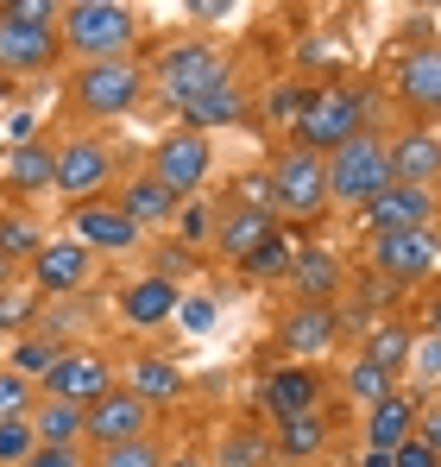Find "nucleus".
<instances>
[{
  "label": "nucleus",
  "instance_id": "0eeeda50",
  "mask_svg": "<svg viewBox=\"0 0 441 467\" xmlns=\"http://www.w3.org/2000/svg\"><path fill=\"white\" fill-rule=\"evenodd\" d=\"M146 177L151 183H164L177 202H196L202 190H209V177H215V133H202V127H170V133H158L146 152Z\"/></svg>",
  "mask_w": 441,
  "mask_h": 467
},
{
  "label": "nucleus",
  "instance_id": "423d86ee",
  "mask_svg": "<svg viewBox=\"0 0 441 467\" xmlns=\"http://www.w3.org/2000/svg\"><path fill=\"white\" fill-rule=\"evenodd\" d=\"M322 164H328V202L347 209V215H360L372 196L391 190V146H385V127L354 133L347 146H334Z\"/></svg>",
  "mask_w": 441,
  "mask_h": 467
},
{
  "label": "nucleus",
  "instance_id": "ea45409f",
  "mask_svg": "<svg viewBox=\"0 0 441 467\" xmlns=\"http://www.w3.org/2000/svg\"><path fill=\"white\" fill-rule=\"evenodd\" d=\"M209 234H215V209H209L202 196L177 209V222H170V240H177V246H209Z\"/></svg>",
  "mask_w": 441,
  "mask_h": 467
},
{
  "label": "nucleus",
  "instance_id": "f03ea898",
  "mask_svg": "<svg viewBox=\"0 0 441 467\" xmlns=\"http://www.w3.org/2000/svg\"><path fill=\"white\" fill-rule=\"evenodd\" d=\"M151 70V95L183 120L202 95H215L220 82H233V57L220 51L215 38H170V45H158V57L146 64Z\"/></svg>",
  "mask_w": 441,
  "mask_h": 467
},
{
  "label": "nucleus",
  "instance_id": "f257e3e1",
  "mask_svg": "<svg viewBox=\"0 0 441 467\" xmlns=\"http://www.w3.org/2000/svg\"><path fill=\"white\" fill-rule=\"evenodd\" d=\"M146 13L127 0H57V45L76 64H108V57H139Z\"/></svg>",
  "mask_w": 441,
  "mask_h": 467
},
{
  "label": "nucleus",
  "instance_id": "58836bf2",
  "mask_svg": "<svg viewBox=\"0 0 441 467\" xmlns=\"http://www.w3.org/2000/svg\"><path fill=\"white\" fill-rule=\"evenodd\" d=\"M404 379H416L423 391L441 386V335L436 328H416V348H410V367H404Z\"/></svg>",
  "mask_w": 441,
  "mask_h": 467
},
{
  "label": "nucleus",
  "instance_id": "6e6d98bb",
  "mask_svg": "<svg viewBox=\"0 0 441 467\" xmlns=\"http://www.w3.org/2000/svg\"><path fill=\"white\" fill-rule=\"evenodd\" d=\"M436 196H441V190H436Z\"/></svg>",
  "mask_w": 441,
  "mask_h": 467
},
{
  "label": "nucleus",
  "instance_id": "6ab92c4d",
  "mask_svg": "<svg viewBox=\"0 0 441 467\" xmlns=\"http://www.w3.org/2000/svg\"><path fill=\"white\" fill-rule=\"evenodd\" d=\"M322 391H328V379H322L315 367L278 360V367H265V373H259V410H265L272 423H284V417L315 410V404H322Z\"/></svg>",
  "mask_w": 441,
  "mask_h": 467
},
{
  "label": "nucleus",
  "instance_id": "3c124183",
  "mask_svg": "<svg viewBox=\"0 0 441 467\" xmlns=\"http://www.w3.org/2000/svg\"><path fill=\"white\" fill-rule=\"evenodd\" d=\"M6 285H19V265H6V259H0V291H6Z\"/></svg>",
  "mask_w": 441,
  "mask_h": 467
},
{
  "label": "nucleus",
  "instance_id": "412c9836",
  "mask_svg": "<svg viewBox=\"0 0 441 467\" xmlns=\"http://www.w3.org/2000/svg\"><path fill=\"white\" fill-rule=\"evenodd\" d=\"M291 291L296 304H341V291H347V259L334 253V246H322V240H309V246H296L291 253Z\"/></svg>",
  "mask_w": 441,
  "mask_h": 467
},
{
  "label": "nucleus",
  "instance_id": "5701e85b",
  "mask_svg": "<svg viewBox=\"0 0 441 467\" xmlns=\"http://www.w3.org/2000/svg\"><path fill=\"white\" fill-rule=\"evenodd\" d=\"M265 234H278V215H272L265 202H240V196H233V202H220V209H215V234H209V246H215L220 259L240 265Z\"/></svg>",
  "mask_w": 441,
  "mask_h": 467
},
{
  "label": "nucleus",
  "instance_id": "1a4fd4ad",
  "mask_svg": "<svg viewBox=\"0 0 441 467\" xmlns=\"http://www.w3.org/2000/svg\"><path fill=\"white\" fill-rule=\"evenodd\" d=\"M114 183H120V158H114V146L101 133H64L57 140V183H51V196H64V209L114 196Z\"/></svg>",
  "mask_w": 441,
  "mask_h": 467
},
{
  "label": "nucleus",
  "instance_id": "4c0bfd02",
  "mask_svg": "<svg viewBox=\"0 0 441 467\" xmlns=\"http://www.w3.org/2000/svg\"><path fill=\"white\" fill-rule=\"evenodd\" d=\"M88 467H164V442L139 436V442H114V449H95Z\"/></svg>",
  "mask_w": 441,
  "mask_h": 467
},
{
  "label": "nucleus",
  "instance_id": "f704fd0d",
  "mask_svg": "<svg viewBox=\"0 0 441 467\" xmlns=\"http://www.w3.org/2000/svg\"><path fill=\"white\" fill-rule=\"evenodd\" d=\"M82 328H88V297H64L38 310V335H51L57 348H82Z\"/></svg>",
  "mask_w": 441,
  "mask_h": 467
},
{
  "label": "nucleus",
  "instance_id": "c03bdc74",
  "mask_svg": "<svg viewBox=\"0 0 441 467\" xmlns=\"http://www.w3.org/2000/svg\"><path fill=\"white\" fill-rule=\"evenodd\" d=\"M416 442H423V449H429V455L441 462V404H436V398L416 410Z\"/></svg>",
  "mask_w": 441,
  "mask_h": 467
},
{
  "label": "nucleus",
  "instance_id": "aec40b11",
  "mask_svg": "<svg viewBox=\"0 0 441 467\" xmlns=\"http://www.w3.org/2000/svg\"><path fill=\"white\" fill-rule=\"evenodd\" d=\"M177 304H183V285H170L158 272H133L114 291V316L127 328H164V322H177Z\"/></svg>",
  "mask_w": 441,
  "mask_h": 467
},
{
  "label": "nucleus",
  "instance_id": "dca6fc26",
  "mask_svg": "<svg viewBox=\"0 0 441 467\" xmlns=\"http://www.w3.org/2000/svg\"><path fill=\"white\" fill-rule=\"evenodd\" d=\"M441 222V196L436 190H410V183H391L385 196H372L360 209V228L366 240H385V234H416Z\"/></svg>",
  "mask_w": 441,
  "mask_h": 467
},
{
  "label": "nucleus",
  "instance_id": "a18cd8bd",
  "mask_svg": "<svg viewBox=\"0 0 441 467\" xmlns=\"http://www.w3.org/2000/svg\"><path fill=\"white\" fill-rule=\"evenodd\" d=\"M19 467H88V449H32Z\"/></svg>",
  "mask_w": 441,
  "mask_h": 467
},
{
  "label": "nucleus",
  "instance_id": "e433bc0d",
  "mask_svg": "<svg viewBox=\"0 0 441 467\" xmlns=\"http://www.w3.org/2000/svg\"><path fill=\"white\" fill-rule=\"evenodd\" d=\"M341 391L366 410V404H378V398H391V391H397V379H391V373H378L372 360H360V354H354V360H347V373H341Z\"/></svg>",
  "mask_w": 441,
  "mask_h": 467
},
{
  "label": "nucleus",
  "instance_id": "2f4dec72",
  "mask_svg": "<svg viewBox=\"0 0 441 467\" xmlns=\"http://www.w3.org/2000/svg\"><path fill=\"white\" fill-rule=\"evenodd\" d=\"M246 108H252V101H246V82L233 77V82H220L215 95H202V101L183 114V127H202V133H215V127H240Z\"/></svg>",
  "mask_w": 441,
  "mask_h": 467
},
{
  "label": "nucleus",
  "instance_id": "79ce46f5",
  "mask_svg": "<svg viewBox=\"0 0 441 467\" xmlns=\"http://www.w3.org/2000/svg\"><path fill=\"white\" fill-rule=\"evenodd\" d=\"M38 449V436H32V417H6L0 423V467H19L26 455Z\"/></svg>",
  "mask_w": 441,
  "mask_h": 467
},
{
  "label": "nucleus",
  "instance_id": "39448f33",
  "mask_svg": "<svg viewBox=\"0 0 441 467\" xmlns=\"http://www.w3.org/2000/svg\"><path fill=\"white\" fill-rule=\"evenodd\" d=\"M151 101L146 57H108V64H76L70 70V108L82 120H127Z\"/></svg>",
  "mask_w": 441,
  "mask_h": 467
},
{
  "label": "nucleus",
  "instance_id": "bb28decb",
  "mask_svg": "<svg viewBox=\"0 0 441 467\" xmlns=\"http://www.w3.org/2000/svg\"><path fill=\"white\" fill-rule=\"evenodd\" d=\"M120 386L133 391V398H146L151 410H170V404H183V398H190V379H183V367H177L170 354H151V348L127 360Z\"/></svg>",
  "mask_w": 441,
  "mask_h": 467
},
{
  "label": "nucleus",
  "instance_id": "09e8293b",
  "mask_svg": "<svg viewBox=\"0 0 441 467\" xmlns=\"http://www.w3.org/2000/svg\"><path fill=\"white\" fill-rule=\"evenodd\" d=\"M164 467H209L202 449H183V455H164Z\"/></svg>",
  "mask_w": 441,
  "mask_h": 467
},
{
  "label": "nucleus",
  "instance_id": "6e6552de",
  "mask_svg": "<svg viewBox=\"0 0 441 467\" xmlns=\"http://www.w3.org/2000/svg\"><path fill=\"white\" fill-rule=\"evenodd\" d=\"M265 202H272V215L284 222H315L322 209H328V164L315 152H303V146H284V152L272 158V171H265Z\"/></svg>",
  "mask_w": 441,
  "mask_h": 467
},
{
  "label": "nucleus",
  "instance_id": "393cba45",
  "mask_svg": "<svg viewBox=\"0 0 441 467\" xmlns=\"http://www.w3.org/2000/svg\"><path fill=\"white\" fill-rule=\"evenodd\" d=\"M397 101L416 120H441V45H416L397 57Z\"/></svg>",
  "mask_w": 441,
  "mask_h": 467
},
{
  "label": "nucleus",
  "instance_id": "864d4df0",
  "mask_svg": "<svg viewBox=\"0 0 441 467\" xmlns=\"http://www.w3.org/2000/svg\"><path fill=\"white\" fill-rule=\"evenodd\" d=\"M429 127H436V133H441V120H429Z\"/></svg>",
  "mask_w": 441,
  "mask_h": 467
},
{
  "label": "nucleus",
  "instance_id": "4468645a",
  "mask_svg": "<svg viewBox=\"0 0 441 467\" xmlns=\"http://www.w3.org/2000/svg\"><path fill=\"white\" fill-rule=\"evenodd\" d=\"M341 304H291L278 316V354L296 360V367H315L341 348Z\"/></svg>",
  "mask_w": 441,
  "mask_h": 467
},
{
  "label": "nucleus",
  "instance_id": "a878e982",
  "mask_svg": "<svg viewBox=\"0 0 441 467\" xmlns=\"http://www.w3.org/2000/svg\"><path fill=\"white\" fill-rule=\"evenodd\" d=\"M328 442H334V417H328V404L272 423V462H284V467H303V462H315V455H328Z\"/></svg>",
  "mask_w": 441,
  "mask_h": 467
},
{
  "label": "nucleus",
  "instance_id": "9d476101",
  "mask_svg": "<svg viewBox=\"0 0 441 467\" xmlns=\"http://www.w3.org/2000/svg\"><path fill=\"white\" fill-rule=\"evenodd\" d=\"M366 265L397 285V291H423L441 278V222L416 234H385V240H366Z\"/></svg>",
  "mask_w": 441,
  "mask_h": 467
},
{
  "label": "nucleus",
  "instance_id": "37998d69",
  "mask_svg": "<svg viewBox=\"0 0 441 467\" xmlns=\"http://www.w3.org/2000/svg\"><path fill=\"white\" fill-rule=\"evenodd\" d=\"M190 259H196L190 246H177V240H164V246H158V259H151V272L177 285V272H190Z\"/></svg>",
  "mask_w": 441,
  "mask_h": 467
},
{
  "label": "nucleus",
  "instance_id": "cd10ccee",
  "mask_svg": "<svg viewBox=\"0 0 441 467\" xmlns=\"http://www.w3.org/2000/svg\"><path fill=\"white\" fill-rule=\"evenodd\" d=\"M410 348H416V322H404V316H385V322H372L366 335H360V360H372L378 373H391L397 386H404Z\"/></svg>",
  "mask_w": 441,
  "mask_h": 467
},
{
  "label": "nucleus",
  "instance_id": "473e14b6",
  "mask_svg": "<svg viewBox=\"0 0 441 467\" xmlns=\"http://www.w3.org/2000/svg\"><path fill=\"white\" fill-rule=\"evenodd\" d=\"M38 310H45V297H38L26 278L6 285V291H0V348L19 341V335H32V328H38Z\"/></svg>",
  "mask_w": 441,
  "mask_h": 467
},
{
  "label": "nucleus",
  "instance_id": "ddd939ff",
  "mask_svg": "<svg viewBox=\"0 0 441 467\" xmlns=\"http://www.w3.org/2000/svg\"><path fill=\"white\" fill-rule=\"evenodd\" d=\"M57 228L70 234L76 246H88L95 259H127V253H139V246H146V234H139L133 222H127V215H120V209H114V196H95V202H70Z\"/></svg>",
  "mask_w": 441,
  "mask_h": 467
},
{
  "label": "nucleus",
  "instance_id": "2eb2a0df",
  "mask_svg": "<svg viewBox=\"0 0 441 467\" xmlns=\"http://www.w3.org/2000/svg\"><path fill=\"white\" fill-rule=\"evenodd\" d=\"M139 436H158V410H151L146 398H133L127 386H114L101 404L82 410V442H88V455H95V449H114V442H139Z\"/></svg>",
  "mask_w": 441,
  "mask_h": 467
},
{
  "label": "nucleus",
  "instance_id": "f3484780",
  "mask_svg": "<svg viewBox=\"0 0 441 467\" xmlns=\"http://www.w3.org/2000/svg\"><path fill=\"white\" fill-rule=\"evenodd\" d=\"M51 183H57V140L51 133H38V140H26V146H6L0 152V190L13 196V202H38V196H51Z\"/></svg>",
  "mask_w": 441,
  "mask_h": 467
},
{
  "label": "nucleus",
  "instance_id": "b1692460",
  "mask_svg": "<svg viewBox=\"0 0 441 467\" xmlns=\"http://www.w3.org/2000/svg\"><path fill=\"white\" fill-rule=\"evenodd\" d=\"M114 209H120V215L151 240V234H170V222H177V209H183V202H177L164 183H151L146 171H133V177H120V183H114Z\"/></svg>",
  "mask_w": 441,
  "mask_h": 467
},
{
  "label": "nucleus",
  "instance_id": "c756f323",
  "mask_svg": "<svg viewBox=\"0 0 441 467\" xmlns=\"http://www.w3.org/2000/svg\"><path fill=\"white\" fill-rule=\"evenodd\" d=\"M209 467H272V436L252 423H227L209 449Z\"/></svg>",
  "mask_w": 441,
  "mask_h": 467
},
{
  "label": "nucleus",
  "instance_id": "72a5a7b5",
  "mask_svg": "<svg viewBox=\"0 0 441 467\" xmlns=\"http://www.w3.org/2000/svg\"><path fill=\"white\" fill-rule=\"evenodd\" d=\"M57 354H64V348H57L51 335H38V328H32V335H19V341H6V360H0V367H13V373H26V379L38 386V379L57 367Z\"/></svg>",
  "mask_w": 441,
  "mask_h": 467
},
{
  "label": "nucleus",
  "instance_id": "7c9ffc66",
  "mask_svg": "<svg viewBox=\"0 0 441 467\" xmlns=\"http://www.w3.org/2000/svg\"><path fill=\"white\" fill-rule=\"evenodd\" d=\"M32 436H38V449H88L82 442V410L76 404H57V398H38L32 404Z\"/></svg>",
  "mask_w": 441,
  "mask_h": 467
},
{
  "label": "nucleus",
  "instance_id": "c85d7f7f",
  "mask_svg": "<svg viewBox=\"0 0 441 467\" xmlns=\"http://www.w3.org/2000/svg\"><path fill=\"white\" fill-rule=\"evenodd\" d=\"M51 240V228H45V215L38 209H26V202H0V259L6 265H32L38 259V246Z\"/></svg>",
  "mask_w": 441,
  "mask_h": 467
},
{
  "label": "nucleus",
  "instance_id": "c9c22d12",
  "mask_svg": "<svg viewBox=\"0 0 441 467\" xmlns=\"http://www.w3.org/2000/svg\"><path fill=\"white\" fill-rule=\"evenodd\" d=\"M291 240H284V228L278 234H265V240H259V246H252V253H246V259H240V278H246V285H265V278H284V272H291Z\"/></svg>",
  "mask_w": 441,
  "mask_h": 467
},
{
  "label": "nucleus",
  "instance_id": "49530a36",
  "mask_svg": "<svg viewBox=\"0 0 441 467\" xmlns=\"http://www.w3.org/2000/svg\"><path fill=\"white\" fill-rule=\"evenodd\" d=\"M177 316H183V322H190V328L202 335V328L215 322V304H209V297H190V291H183V304H177Z\"/></svg>",
  "mask_w": 441,
  "mask_h": 467
},
{
  "label": "nucleus",
  "instance_id": "9b49d317",
  "mask_svg": "<svg viewBox=\"0 0 441 467\" xmlns=\"http://www.w3.org/2000/svg\"><path fill=\"white\" fill-rule=\"evenodd\" d=\"M114 386H120V367L108 360V348L82 341V348H64V354H57V367L38 379V398H57V404L88 410V404H101Z\"/></svg>",
  "mask_w": 441,
  "mask_h": 467
},
{
  "label": "nucleus",
  "instance_id": "de8ad7c7",
  "mask_svg": "<svg viewBox=\"0 0 441 467\" xmlns=\"http://www.w3.org/2000/svg\"><path fill=\"white\" fill-rule=\"evenodd\" d=\"M391 467H441V462L429 455V449H423V442H416V436H410L404 449H391Z\"/></svg>",
  "mask_w": 441,
  "mask_h": 467
},
{
  "label": "nucleus",
  "instance_id": "7ed1b4c3",
  "mask_svg": "<svg viewBox=\"0 0 441 467\" xmlns=\"http://www.w3.org/2000/svg\"><path fill=\"white\" fill-rule=\"evenodd\" d=\"M64 64L57 45V0H6L0 6V77L32 82Z\"/></svg>",
  "mask_w": 441,
  "mask_h": 467
},
{
  "label": "nucleus",
  "instance_id": "a211bd4d",
  "mask_svg": "<svg viewBox=\"0 0 441 467\" xmlns=\"http://www.w3.org/2000/svg\"><path fill=\"white\" fill-rule=\"evenodd\" d=\"M385 146H391V183L441 190V133L429 120H410V127L385 133Z\"/></svg>",
  "mask_w": 441,
  "mask_h": 467
},
{
  "label": "nucleus",
  "instance_id": "20e7f679",
  "mask_svg": "<svg viewBox=\"0 0 441 467\" xmlns=\"http://www.w3.org/2000/svg\"><path fill=\"white\" fill-rule=\"evenodd\" d=\"M366 95H360V82L334 77V82H315L309 95H303V108H296L291 120V146H303V152L328 158L334 146H347L354 133H366Z\"/></svg>",
  "mask_w": 441,
  "mask_h": 467
},
{
  "label": "nucleus",
  "instance_id": "4be33fe9",
  "mask_svg": "<svg viewBox=\"0 0 441 467\" xmlns=\"http://www.w3.org/2000/svg\"><path fill=\"white\" fill-rule=\"evenodd\" d=\"M416 410H423V398L410 386H397L391 398H378L360 410V436H366L372 455H391V449H404L410 436H416Z\"/></svg>",
  "mask_w": 441,
  "mask_h": 467
},
{
  "label": "nucleus",
  "instance_id": "8fccbe9b",
  "mask_svg": "<svg viewBox=\"0 0 441 467\" xmlns=\"http://www.w3.org/2000/svg\"><path fill=\"white\" fill-rule=\"evenodd\" d=\"M423 328H436V335H441V297H429V316H423Z\"/></svg>",
  "mask_w": 441,
  "mask_h": 467
},
{
  "label": "nucleus",
  "instance_id": "f8f14e48",
  "mask_svg": "<svg viewBox=\"0 0 441 467\" xmlns=\"http://www.w3.org/2000/svg\"><path fill=\"white\" fill-rule=\"evenodd\" d=\"M95 272H101V259H95L88 246H76L70 234H51V240L38 246V259L26 265V285H32L45 304H64V297H88V291H95Z\"/></svg>",
  "mask_w": 441,
  "mask_h": 467
},
{
  "label": "nucleus",
  "instance_id": "a19ab883",
  "mask_svg": "<svg viewBox=\"0 0 441 467\" xmlns=\"http://www.w3.org/2000/svg\"><path fill=\"white\" fill-rule=\"evenodd\" d=\"M32 404H38V386H32L26 373L0 367V423H6V417H32Z\"/></svg>",
  "mask_w": 441,
  "mask_h": 467
},
{
  "label": "nucleus",
  "instance_id": "603ef678",
  "mask_svg": "<svg viewBox=\"0 0 441 467\" xmlns=\"http://www.w3.org/2000/svg\"><path fill=\"white\" fill-rule=\"evenodd\" d=\"M13 88H19V82H6V77H0V108H6V101H13Z\"/></svg>",
  "mask_w": 441,
  "mask_h": 467
},
{
  "label": "nucleus",
  "instance_id": "5fc2aeb1",
  "mask_svg": "<svg viewBox=\"0 0 441 467\" xmlns=\"http://www.w3.org/2000/svg\"><path fill=\"white\" fill-rule=\"evenodd\" d=\"M436 404H441V386H436Z\"/></svg>",
  "mask_w": 441,
  "mask_h": 467
}]
</instances>
